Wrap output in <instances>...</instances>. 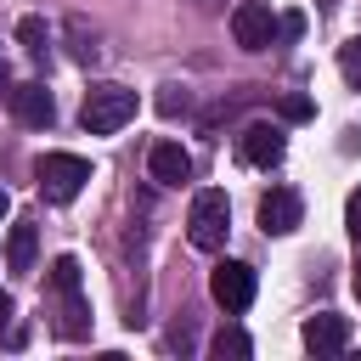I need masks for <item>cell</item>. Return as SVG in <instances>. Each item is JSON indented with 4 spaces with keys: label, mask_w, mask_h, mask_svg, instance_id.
Segmentation results:
<instances>
[{
    "label": "cell",
    "mask_w": 361,
    "mask_h": 361,
    "mask_svg": "<svg viewBox=\"0 0 361 361\" xmlns=\"http://www.w3.org/2000/svg\"><path fill=\"white\" fill-rule=\"evenodd\" d=\"M6 209H11V197H6V186H0V220H6Z\"/></svg>",
    "instance_id": "44dd1931"
},
{
    "label": "cell",
    "mask_w": 361,
    "mask_h": 361,
    "mask_svg": "<svg viewBox=\"0 0 361 361\" xmlns=\"http://www.w3.org/2000/svg\"><path fill=\"white\" fill-rule=\"evenodd\" d=\"M237 152H243V164L271 169V164H282L288 141H282V130H276V124H248V130L237 135Z\"/></svg>",
    "instance_id": "52a82bcc"
},
{
    "label": "cell",
    "mask_w": 361,
    "mask_h": 361,
    "mask_svg": "<svg viewBox=\"0 0 361 361\" xmlns=\"http://www.w3.org/2000/svg\"><path fill=\"white\" fill-rule=\"evenodd\" d=\"M51 299H56V333L62 338H85L90 333V299H85V282H79V259L73 254H56L51 259Z\"/></svg>",
    "instance_id": "6da1fadb"
},
{
    "label": "cell",
    "mask_w": 361,
    "mask_h": 361,
    "mask_svg": "<svg viewBox=\"0 0 361 361\" xmlns=\"http://www.w3.org/2000/svg\"><path fill=\"white\" fill-rule=\"evenodd\" d=\"M209 293H214V305L220 310H248L254 305V265H243V259H226V265H214V276H209Z\"/></svg>",
    "instance_id": "5b68a950"
},
{
    "label": "cell",
    "mask_w": 361,
    "mask_h": 361,
    "mask_svg": "<svg viewBox=\"0 0 361 361\" xmlns=\"http://www.w3.org/2000/svg\"><path fill=\"white\" fill-rule=\"evenodd\" d=\"M147 169H152L158 186H180V180H192V152H186L180 141H152Z\"/></svg>",
    "instance_id": "30bf717a"
},
{
    "label": "cell",
    "mask_w": 361,
    "mask_h": 361,
    "mask_svg": "<svg viewBox=\"0 0 361 361\" xmlns=\"http://www.w3.org/2000/svg\"><path fill=\"white\" fill-rule=\"evenodd\" d=\"M0 327H11V293H0Z\"/></svg>",
    "instance_id": "d6986e66"
},
{
    "label": "cell",
    "mask_w": 361,
    "mask_h": 361,
    "mask_svg": "<svg viewBox=\"0 0 361 361\" xmlns=\"http://www.w3.org/2000/svg\"><path fill=\"white\" fill-rule=\"evenodd\" d=\"M6 90H11V73H6V62H0V96H6Z\"/></svg>",
    "instance_id": "ffe728a7"
},
{
    "label": "cell",
    "mask_w": 361,
    "mask_h": 361,
    "mask_svg": "<svg viewBox=\"0 0 361 361\" xmlns=\"http://www.w3.org/2000/svg\"><path fill=\"white\" fill-rule=\"evenodd\" d=\"M282 118H310V102L305 96H282Z\"/></svg>",
    "instance_id": "2e32d148"
},
{
    "label": "cell",
    "mask_w": 361,
    "mask_h": 361,
    "mask_svg": "<svg viewBox=\"0 0 361 361\" xmlns=\"http://www.w3.org/2000/svg\"><path fill=\"white\" fill-rule=\"evenodd\" d=\"M338 73H344V79L361 90V39H350V45L338 51Z\"/></svg>",
    "instance_id": "9a60e30c"
},
{
    "label": "cell",
    "mask_w": 361,
    "mask_h": 361,
    "mask_svg": "<svg viewBox=\"0 0 361 361\" xmlns=\"http://www.w3.org/2000/svg\"><path fill=\"white\" fill-rule=\"evenodd\" d=\"M17 39H23L28 56L45 62V51H51V28H45V17H23V23H17Z\"/></svg>",
    "instance_id": "4fadbf2b"
},
{
    "label": "cell",
    "mask_w": 361,
    "mask_h": 361,
    "mask_svg": "<svg viewBox=\"0 0 361 361\" xmlns=\"http://www.w3.org/2000/svg\"><path fill=\"white\" fill-rule=\"evenodd\" d=\"M209 350H214V355H220V361H226V355H231V361H243V355H254V338H248V333H243V327H220V333H214V344H209Z\"/></svg>",
    "instance_id": "5bb4252c"
},
{
    "label": "cell",
    "mask_w": 361,
    "mask_h": 361,
    "mask_svg": "<svg viewBox=\"0 0 361 361\" xmlns=\"http://www.w3.org/2000/svg\"><path fill=\"white\" fill-rule=\"evenodd\" d=\"M299 192L293 186H271L265 197H259V226H265V237H288L293 226H299Z\"/></svg>",
    "instance_id": "ba28073f"
},
{
    "label": "cell",
    "mask_w": 361,
    "mask_h": 361,
    "mask_svg": "<svg viewBox=\"0 0 361 361\" xmlns=\"http://www.w3.org/2000/svg\"><path fill=\"white\" fill-rule=\"evenodd\" d=\"M135 90H124V85H96V90H85V107H79V124L90 130V135H113V130H124L130 118H135Z\"/></svg>",
    "instance_id": "7a4b0ae2"
},
{
    "label": "cell",
    "mask_w": 361,
    "mask_h": 361,
    "mask_svg": "<svg viewBox=\"0 0 361 361\" xmlns=\"http://www.w3.org/2000/svg\"><path fill=\"white\" fill-rule=\"evenodd\" d=\"M226 231H231V203H226V192L203 186V192L192 197V214H186V237H192V248L214 254V248L226 243Z\"/></svg>",
    "instance_id": "277c9868"
},
{
    "label": "cell",
    "mask_w": 361,
    "mask_h": 361,
    "mask_svg": "<svg viewBox=\"0 0 361 361\" xmlns=\"http://www.w3.org/2000/svg\"><path fill=\"white\" fill-rule=\"evenodd\" d=\"M299 28H305V17H299V11H288V17H282V23H276V34H282V39H293V34H299Z\"/></svg>",
    "instance_id": "ac0fdd59"
},
{
    "label": "cell",
    "mask_w": 361,
    "mask_h": 361,
    "mask_svg": "<svg viewBox=\"0 0 361 361\" xmlns=\"http://www.w3.org/2000/svg\"><path fill=\"white\" fill-rule=\"evenodd\" d=\"M34 180H39V192H45L51 203H73V197L85 192V180H90V164H85L79 152H39Z\"/></svg>",
    "instance_id": "3957f363"
},
{
    "label": "cell",
    "mask_w": 361,
    "mask_h": 361,
    "mask_svg": "<svg viewBox=\"0 0 361 361\" xmlns=\"http://www.w3.org/2000/svg\"><path fill=\"white\" fill-rule=\"evenodd\" d=\"M34 254H39V231H34V220H11V237H6V271H11V276H28V271H34Z\"/></svg>",
    "instance_id": "7c38bea8"
},
{
    "label": "cell",
    "mask_w": 361,
    "mask_h": 361,
    "mask_svg": "<svg viewBox=\"0 0 361 361\" xmlns=\"http://www.w3.org/2000/svg\"><path fill=\"white\" fill-rule=\"evenodd\" d=\"M231 34H237V45H243V51H265V45L276 39V23H271V11H265V6H254V0H248V6H237V11H231Z\"/></svg>",
    "instance_id": "9c48e42d"
},
{
    "label": "cell",
    "mask_w": 361,
    "mask_h": 361,
    "mask_svg": "<svg viewBox=\"0 0 361 361\" xmlns=\"http://www.w3.org/2000/svg\"><path fill=\"white\" fill-rule=\"evenodd\" d=\"M355 299H361V265H355Z\"/></svg>",
    "instance_id": "7402d4cb"
},
{
    "label": "cell",
    "mask_w": 361,
    "mask_h": 361,
    "mask_svg": "<svg viewBox=\"0 0 361 361\" xmlns=\"http://www.w3.org/2000/svg\"><path fill=\"white\" fill-rule=\"evenodd\" d=\"M344 226L361 237V192H350V203H344Z\"/></svg>",
    "instance_id": "e0dca14e"
},
{
    "label": "cell",
    "mask_w": 361,
    "mask_h": 361,
    "mask_svg": "<svg viewBox=\"0 0 361 361\" xmlns=\"http://www.w3.org/2000/svg\"><path fill=\"white\" fill-rule=\"evenodd\" d=\"M299 338H305V350H310V355H338V350L350 344V322L327 310V316H310Z\"/></svg>",
    "instance_id": "8fae6325"
},
{
    "label": "cell",
    "mask_w": 361,
    "mask_h": 361,
    "mask_svg": "<svg viewBox=\"0 0 361 361\" xmlns=\"http://www.w3.org/2000/svg\"><path fill=\"white\" fill-rule=\"evenodd\" d=\"M6 102H11V113H17L28 130H45V124L56 118V102H51V90H45L39 79H28V85H11V90H6Z\"/></svg>",
    "instance_id": "8992f818"
}]
</instances>
